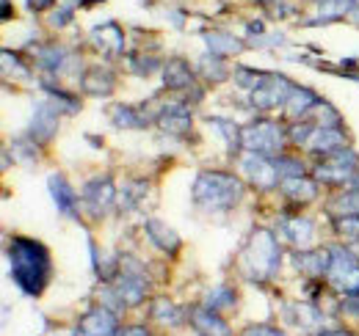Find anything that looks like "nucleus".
Returning a JSON list of instances; mask_svg holds the SVG:
<instances>
[{
    "label": "nucleus",
    "mask_w": 359,
    "mask_h": 336,
    "mask_svg": "<svg viewBox=\"0 0 359 336\" xmlns=\"http://www.w3.org/2000/svg\"><path fill=\"white\" fill-rule=\"evenodd\" d=\"M14 158L20 160V163H25V166H31V163H36V141L28 135V138H17L14 141Z\"/></svg>",
    "instance_id": "33"
},
{
    "label": "nucleus",
    "mask_w": 359,
    "mask_h": 336,
    "mask_svg": "<svg viewBox=\"0 0 359 336\" xmlns=\"http://www.w3.org/2000/svg\"><path fill=\"white\" fill-rule=\"evenodd\" d=\"M282 262V251L276 237L269 229H257L252 234V240L246 243V248L241 253V270L249 281H269L273 279V273L279 270Z\"/></svg>",
    "instance_id": "3"
},
{
    "label": "nucleus",
    "mask_w": 359,
    "mask_h": 336,
    "mask_svg": "<svg viewBox=\"0 0 359 336\" xmlns=\"http://www.w3.org/2000/svg\"><path fill=\"white\" fill-rule=\"evenodd\" d=\"M47 91H50V102H53L61 113H75V111H78V105H81V102H78L72 94L58 91V88H47Z\"/></svg>",
    "instance_id": "37"
},
{
    "label": "nucleus",
    "mask_w": 359,
    "mask_h": 336,
    "mask_svg": "<svg viewBox=\"0 0 359 336\" xmlns=\"http://www.w3.org/2000/svg\"><path fill=\"white\" fill-rule=\"evenodd\" d=\"M318 336H354V334H348V331H323V334Z\"/></svg>",
    "instance_id": "45"
},
{
    "label": "nucleus",
    "mask_w": 359,
    "mask_h": 336,
    "mask_svg": "<svg viewBox=\"0 0 359 336\" xmlns=\"http://www.w3.org/2000/svg\"><path fill=\"white\" fill-rule=\"evenodd\" d=\"M53 3H55V0H28V8H31V11H45Z\"/></svg>",
    "instance_id": "43"
},
{
    "label": "nucleus",
    "mask_w": 359,
    "mask_h": 336,
    "mask_svg": "<svg viewBox=\"0 0 359 336\" xmlns=\"http://www.w3.org/2000/svg\"><path fill=\"white\" fill-rule=\"evenodd\" d=\"M114 85H116V78L108 66H89L81 78V88L94 97H108L114 91Z\"/></svg>",
    "instance_id": "19"
},
{
    "label": "nucleus",
    "mask_w": 359,
    "mask_h": 336,
    "mask_svg": "<svg viewBox=\"0 0 359 336\" xmlns=\"http://www.w3.org/2000/svg\"><path fill=\"white\" fill-rule=\"evenodd\" d=\"M320 99L315 97L310 88H302V85H296L293 88V94H290V99L285 102V113L293 119V122H302V119H310V113L315 111V105H318Z\"/></svg>",
    "instance_id": "20"
},
{
    "label": "nucleus",
    "mask_w": 359,
    "mask_h": 336,
    "mask_svg": "<svg viewBox=\"0 0 359 336\" xmlns=\"http://www.w3.org/2000/svg\"><path fill=\"white\" fill-rule=\"evenodd\" d=\"M241 336H287L285 331L273 328V326H249Z\"/></svg>",
    "instance_id": "40"
},
{
    "label": "nucleus",
    "mask_w": 359,
    "mask_h": 336,
    "mask_svg": "<svg viewBox=\"0 0 359 336\" xmlns=\"http://www.w3.org/2000/svg\"><path fill=\"white\" fill-rule=\"evenodd\" d=\"M144 232H147V237L161 248V251H169L175 253L180 248V237L177 232L169 226V223H163V220H158V218H149V220H144Z\"/></svg>",
    "instance_id": "21"
},
{
    "label": "nucleus",
    "mask_w": 359,
    "mask_h": 336,
    "mask_svg": "<svg viewBox=\"0 0 359 336\" xmlns=\"http://www.w3.org/2000/svg\"><path fill=\"white\" fill-rule=\"evenodd\" d=\"M199 72H202L210 83H222L226 75H229L224 61H222V55H213V52H208V55L199 58Z\"/></svg>",
    "instance_id": "31"
},
{
    "label": "nucleus",
    "mask_w": 359,
    "mask_h": 336,
    "mask_svg": "<svg viewBox=\"0 0 359 336\" xmlns=\"http://www.w3.org/2000/svg\"><path fill=\"white\" fill-rule=\"evenodd\" d=\"M332 262H329V284L343 293L346 298H359V259L351 248H329Z\"/></svg>",
    "instance_id": "5"
},
{
    "label": "nucleus",
    "mask_w": 359,
    "mask_h": 336,
    "mask_svg": "<svg viewBox=\"0 0 359 336\" xmlns=\"http://www.w3.org/2000/svg\"><path fill=\"white\" fill-rule=\"evenodd\" d=\"M81 202H83V207L89 210L91 218H102L105 212L116 204V190H114V182H111L108 176H97V179L86 182Z\"/></svg>",
    "instance_id": "10"
},
{
    "label": "nucleus",
    "mask_w": 359,
    "mask_h": 336,
    "mask_svg": "<svg viewBox=\"0 0 359 336\" xmlns=\"http://www.w3.org/2000/svg\"><path fill=\"white\" fill-rule=\"evenodd\" d=\"M14 69H17V75H28V72L22 69L20 58H14ZM3 72H11V52H8V50H3Z\"/></svg>",
    "instance_id": "42"
},
{
    "label": "nucleus",
    "mask_w": 359,
    "mask_h": 336,
    "mask_svg": "<svg viewBox=\"0 0 359 336\" xmlns=\"http://www.w3.org/2000/svg\"><path fill=\"white\" fill-rule=\"evenodd\" d=\"M116 273H119L116 287H114L116 295L122 298L125 306H138V303L147 298V290H149L147 276H144V267L135 262L133 256H125L122 265L116 267Z\"/></svg>",
    "instance_id": "8"
},
{
    "label": "nucleus",
    "mask_w": 359,
    "mask_h": 336,
    "mask_svg": "<svg viewBox=\"0 0 359 336\" xmlns=\"http://www.w3.org/2000/svg\"><path fill=\"white\" fill-rule=\"evenodd\" d=\"M11 279L25 295H39L50 281V253L42 243L14 237L8 246Z\"/></svg>",
    "instance_id": "1"
},
{
    "label": "nucleus",
    "mask_w": 359,
    "mask_h": 336,
    "mask_svg": "<svg viewBox=\"0 0 359 336\" xmlns=\"http://www.w3.org/2000/svg\"><path fill=\"white\" fill-rule=\"evenodd\" d=\"M111 122H114L116 127H122V130H138V127H147L149 122H155V119L141 116V111H138V108H130V105H116V108H111Z\"/></svg>",
    "instance_id": "26"
},
{
    "label": "nucleus",
    "mask_w": 359,
    "mask_h": 336,
    "mask_svg": "<svg viewBox=\"0 0 359 336\" xmlns=\"http://www.w3.org/2000/svg\"><path fill=\"white\" fill-rule=\"evenodd\" d=\"M149 314H152V320H158L161 326H180V323H182V312H180L172 300H166V298L152 300Z\"/></svg>",
    "instance_id": "29"
},
{
    "label": "nucleus",
    "mask_w": 359,
    "mask_h": 336,
    "mask_svg": "<svg viewBox=\"0 0 359 336\" xmlns=\"http://www.w3.org/2000/svg\"><path fill=\"white\" fill-rule=\"evenodd\" d=\"M359 0H320L318 3V17L315 22H332V20H343L346 14H354Z\"/></svg>",
    "instance_id": "25"
},
{
    "label": "nucleus",
    "mask_w": 359,
    "mask_h": 336,
    "mask_svg": "<svg viewBox=\"0 0 359 336\" xmlns=\"http://www.w3.org/2000/svg\"><path fill=\"white\" fill-rule=\"evenodd\" d=\"M351 188H359V171L354 174V179H351Z\"/></svg>",
    "instance_id": "46"
},
{
    "label": "nucleus",
    "mask_w": 359,
    "mask_h": 336,
    "mask_svg": "<svg viewBox=\"0 0 359 336\" xmlns=\"http://www.w3.org/2000/svg\"><path fill=\"white\" fill-rule=\"evenodd\" d=\"M279 190L290 202H313V199H318V182L310 176H285V179H279Z\"/></svg>",
    "instance_id": "22"
},
{
    "label": "nucleus",
    "mask_w": 359,
    "mask_h": 336,
    "mask_svg": "<svg viewBox=\"0 0 359 336\" xmlns=\"http://www.w3.org/2000/svg\"><path fill=\"white\" fill-rule=\"evenodd\" d=\"M147 190V185L144 182H128L125 185V190H122V199H116L119 202V207L122 210H133L138 207V202H141V193Z\"/></svg>",
    "instance_id": "35"
},
{
    "label": "nucleus",
    "mask_w": 359,
    "mask_h": 336,
    "mask_svg": "<svg viewBox=\"0 0 359 336\" xmlns=\"http://www.w3.org/2000/svg\"><path fill=\"white\" fill-rule=\"evenodd\" d=\"M47 188H50V193H53V202H55V207L61 215H67V218H75L78 215V196H75V190H72V185L67 182V176H61V174H53L50 179H47Z\"/></svg>",
    "instance_id": "16"
},
{
    "label": "nucleus",
    "mask_w": 359,
    "mask_h": 336,
    "mask_svg": "<svg viewBox=\"0 0 359 336\" xmlns=\"http://www.w3.org/2000/svg\"><path fill=\"white\" fill-rule=\"evenodd\" d=\"M91 44H94L102 55L114 58V55L125 52V34H122V28H119L116 22H102V25H97V28L91 31Z\"/></svg>",
    "instance_id": "15"
},
{
    "label": "nucleus",
    "mask_w": 359,
    "mask_h": 336,
    "mask_svg": "<svg viewBox=\"0 0 359 336\" xmlns=\"http://www.w3.org/2000/svg\"><path fill=\"white\" fill-rule=\"evenodd\" d=\"M155 125L161 127L166 135H185L191 130V105L188 102H166L155 113Z\"/></svg>",
    "instance_id": "11"
},
{
    "label": "nucleus",
    "mask_w": 359,
    "mask_h": 336,
    "mask_svg": "<svg viewBox=\"0 0 359 336\" xmlns=\"http://www.w3.org/2000/svg\"><path fill=\"white\" fill-rule=\"evenodd\" d=\"M293 88H296V83L287 80L285 75H266L257 83V88L249 91V102H252L255 111H273L279 105L285 108V102L290 99Z\"/></svg>",
    "instance_id": "7"
},
{
    "label": "nucleus",
    "mask_w": 359,
    "mask_h": 336,
    "mask_svg": "<svg viewBox=\"0 0 359 336\" xmlns=\"http://www.w3.org/2000/svg\"><path fill=\"white\" fill-rule=\"evenodd\" d=\"M69 17H72V8H69V6H64V8H58V11L50 17V22H53L55 28H61V25H67V22H69Z\"/></svg>",
    "instance_id": "41"
},
{
    "label": "nucleus",
    "mask_w": 359,
    "mask_h": 336,
    "mask_svg": "<svg viewBox=\"0 0 359 336\" xmlns=\"http://www.w3.org/2000/svg\"><path fill=\"white\" fill-rule=\"evenodd\" d=\"M241 171L243 176L260 188V190H271L279 185V168H276V158H269V155H257V152H249L243 160H241Z\"/></svg>",
    "instance_id": "9"
},
{
    "label": "nucleus",
    "mask_w": 359,
    "mask_h": 336,
    "mask_svg": "<svg viewBox=\"0 0 359 336\" xmlns=\"http://www.w3.org/2000/svg\"><path fill=\"white\" fill-rule=\"evenodd\" d=\"M75 336H119V320L111 309L100 306V309H91L89 314L81 317Z\"/></svg>",
    "instance_id": "12"
},
{
    "label": "nucleus",
    "mask_w": 359,
    "mask_h": 336,
    "mask_svg": "<svg viewBox=\"0 0 359 336\" xmlns=\"http://www.w3.org/2000/svg\"><path fill=\"white\" fill-rule=\"evenodd\" d=\"M36 61L45 72H58L64 64H67V50H61L58 44H47L36 50Z\"/></svg>",
    "instance_id": "30"
},
{
    "label": "nucleus",
    "mask_w": 359,
    "mask_h": 336,
    "mask_svg": "<svg viewBox=\"0 0 359 336\" xmlns=\"http://www.w3.org/2000/svg\"><path fill=\"white\" fill-rule=\"evenodd\" d=\"M276 168H279V176H307L304 174V163L299 158H287V155H279L276 158Z\"/></svg>",
    "instance_id": "38"
},
{
    "label": "nucleus",
    "mask_w": 359,
    "mask_h": 336,
    "mask_svg": "<svg viewBox=\"0 0 359 336\" xmlns=\"http://www.w3.org/2000/svg\"><path fill=\"white\" fill-rule=\"evenodd\" d=\"M58 108L47 99V102H39L34 108V116H31V127H28V135L36 141V144H47L53 141V135L58 132Z\"/></svg>",
    "instance_id": "13"
},
{
    "label": "nucleus",
    "mask_w": 359,
    "mask_h": 336,
    "mask_svg": "<svg viewBox=\"0 0 359 336\" xmlns=\"http://www.w3.org/2000/svg\"><path fill=\"white\" fill-rule=\"evenodd\" d=\"M235 303H238V295L232 287H226V284H219V287H213L210 293L205 295V306L208 309H213V312H232L235 309Z\"/></svg>",
    "instance_id": "28"
},
{
    "label": "nucleus",
    "mask_w": 359,
    "mask_h": 336,
    "mask_svg": "<svg viewBox=\"0 0 359 336\" xmlns=\"http://www.w3.org/2000/svg\"><path fill=\"white\" fill-rule=\"evenodd\" d=\"M293 262L307 276H326L329 262H332V251H302L293 256Z\"/></svg>",
    "instance_id": "23"
},
{
    "label": "nucleus",
    "mask_w": 359,
    "mask_h": 336,
    "mask_svg": "<svg viewBox=\"0 0 359 336\" xmlns=\"http://www.w3.org/2000/svg\"><path fill=\"white\" fill-rule=\"evenodd\" d=\"M263 78H266L263 72H252V69H238V72H235V83L241 85V88H246V91L257 88V83H260Z\"/></svg>",
    "instance_id": "39"
},
{
    "label": "nucleus",
    "mask_w": 359,
    "mask_h": 336,
    "mask_svg": "<svg viewBox=\"0 0 359 336\" xmlns=\"http://www.w3.org/2000/svg\"><path fill=\"white\" fill-rule=\"evenodd\" d=\"M128 64H130V72L133 75H141V78H149L155 69H158V58H152V55H128Z\"/></svg>",
    "instance_id": "34"
},
{
    "label": "nucleus",
    "mask_w": 359,
    "mask_h": 336,
    "mask_svg": "<svg viewBox=\"0 0 359 336\" xmlns=\"http://www.w3.org/2000/svg\"><path fill=\"white\" fill-rule=\"evenodd\" d=\"M359 171V155L351 149H337L323 158V163L315 166V179L326 185H346Z\"/></svg>",
    "instance_id": "6"
},
{
    "label": "nucleus",
    "mask_w": 359,
    "mask_h": 336,
    "mask_svg": "<svg viewBox=\"0 0 359 336\" xmlns=\"http://www.w3.org/2000/svg\"><path fill=\"white\" fill-rule=\"evenodd\" d=\"M163 83L166 88H172V91H180V94H196L199 97V91H196V80H194V72H191V66L185 64V61H169L166 66H163Z\"/></svg>",
    "instance_id": "17"
},
{
    "label": "nucleus",
    "mask_w": 359,
    "mask_h": 336,
    "mask_svg": "<svg viewBox=\"0 0 359 336\" xmlns=\"http://www.w3.org/2000/svg\"><path fill=\"white\" fill-rule=\"evenodd\" d=\"M313 232H315L313 220H310V218H302V215H299V218H287V220L282 223V234H285L293 246H302V248L313 240Z\"/></svg>",
    "instance_id": "24"
},
{
    "label": "nucleus",
    "mask_w": 359,
    "mask_h": 336,
    "mask_svg": "<svg viewBox=\"0 0 359 336\" xmlns=\"http://www.w3.org/2000/svg\"><path fill=\"white\" fill-rule=\"evenodd\" d=\"M329 212L332 215H359V188H351L348 193H340L337 199L329 202Z\"/></svg>",
    "instance_id": "32"
},
{
    "label": "nucleus",
    "mask_w": 359,
    "mask_h": 336,
    "mask_svg": "<svg viewBox=\"0 0 359 336\" xmlns=\"http://www.w3.org/2000/svg\"><path fill=\"white\" fill-rule=\"evenodd\" d=\"M205 42H208V50L213 55H238L243 50V44L238 42L232 34H224V31H213V34H205Z\"/></svg>",
    "instance_id": "27"
},
{
    "label": "nucleus",
    "mask_w": 359,
    "mask_h": 336,
    "mask_svg": "<svg viewBox=\"0 0 359 336\" xmlns=\"http://www.w3.org/2000/svg\"><path fill=\"white\" fill-rule=\"evenodd\" d=\"M243 199V182L226 171H202L194 182V202L202 210L226 212Z\"/></svg>",
    "instance_id": "2"
},
{
    "label": "nucleus",
    "mask_w": 359,
    "mask_h": 336,
    "mask_svg": "<svg viewBox=\"0 0 359 336\" xmlns=\"http://www.w3.org/2000/svg\"><path fill=\"white\" fill-rule=\"evenodd\" d=\"M285 141H287V132L276 122H271V119H257V122H252V125H246L241 130V146L246 152L279 158Z\"/></svg>",
    "instance_id": "4"
},
{
    "label": "nucleus",
    "mask_w": 359,
    "mask_h": 336,
    "mask_svg": "<svg viewBox=\"0 0 359 336\" xmlns=\"http://www.w3.org/2000/svg\"><path fill=\"white\" fill-rule=\"evenodd\" d=\"M266 3H285V0H266Z\"/></svg>",
    "instance_id": "48"
},
{
    "label": "nucleus",
    "mask_w": 359,
    "mask_h": 336,
    "mask_svg": "<svg viewBox=\"0 0 359 336\" xmlns=\"http://www.w3.org/2000/svg\"><path fill=\"white\" fill-rule=\"evenodd\" d=\"M119 336H149V334H147V328H141V326H130V328H122Z\"/></svg>",
    "instance_id": "44"
},
{
    "label": "nucleus",
    "mask_w": 359,
    "mask_h": 336,
    "mask_svg": "<svg viewBox=\"0 0 359 336\" xmlns=\"http://www.w3.org/2000/svg\"><path fill=\"white\" fill-rule=\"evenodd\" d=\"M307 149L315 155H332L337 149H346V132L340 125H315L313 135L307 141Z\"/></svg>",
    "instance_id": "14"
},
{
    "label": "nucleus",
    "mask_w": 359,
    "mask_h": 336,
    "mask_svg": "<svg viewBox=\"0 0 359 336\" xmlns=\"http://www.w3.org/2000/svg\"><path fill=\"white\" fill-rule=\"evenodd\" d=\"M334 229H337V234H343L346 240H359V215H340L337 220H334Z\"/></svg>",
    "instance_id": "36"
},
{
    "label": "nucleus",
    "mask_w": 359,
    "mask_h": 336,
    "mask_svg": "<svg viewBox=\"0 0 359 336\" xmlns=\"http://www.w3.org/2000/svg\"><path fill=\"white\" fill-rule=\"evenodd\" d=\"M191 326L196 328L199 336H229V326L219 317V312L199 306L191 312Z\"/></svg>",
    "instance_id": "18"
},
{
    "label": "nucleus",
    "mask_w": 359,
    "mask_h": 336,
    "mask_svg": "<svg viewBox=\"0 0 359 336\" xmlns=\"http://www.w3.org/2000/svg\"><path fill=\"white\" fill-rule=\"evenodd\" d=\"M354 243H357V246H351V251L357 253V259H359V240H354Z\"/></svg>",
    "instance_id": "47"
}]
</instances>
